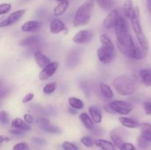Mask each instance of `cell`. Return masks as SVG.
I'll return each instance as SVG.
<instances>
[{"instance_id":"cell-34","label":"cell","mask_w":151,"mask_h":150,"mask_svg":"<svg viewBox=\"0 0 151 150\" xmlns=\"http://www.w3.org/2000/svg\"><path fill=\"white\" fill-rule=\"evenodd\" d=\"M11 4H10V3H2V4H0V15L2 16V15L7 13L11 10Z\"/></svg>"},{"instance_id":"cell-25","label":"cell","mask_w":151,"mask_h":150,"mask_svg":"<svg viewBox=\"0 0 151 150\" xmlns=\"http://www.w3.org/2000/svg\"><path fill=\"white\" fill-rule=\"evenodd\" d=\"M139 76L143 83L146 85L151 86V70L150 69H142L139 71Z\"/></svg>"},{"instance_id":"cell-19","label":"cell","mask_w":151,"mask_h":150,"mask_svg":"<svg viewBox=\"0 0 151 150\" xmlns=\"http://www.w3.org/2000/svg\"><path fill=\"white\" fill-rule=\"evenodd\" d=\"M69 6V2L66 0V1H60L57 6L53 10V14L55 16H60L61 15L64 14L68 10Z\"/></svg>"},{"instance_id":"cell-11","label":"cell","mask_w":151,"mask_h":150,"mask_svg":"<svg viewBox=\"0 0 151 150\" xmlns=\"http://www.w3.org/2000/svg\"><path fill=\"white\" fill-rule=\"evenodd\" d=\"M119 16H120L119 15L118 10L116 9H112L103 20V26H104V28L108 29L114 27Z\"/></svg>"},{"instance_id":"cell-42","label":"cell","mask_w":151,"mask_h":150,"mask_svg":"<svg viewBox=\"0 0 151 150\" xmlns=\"http://www.w3.org/2000/svg\"><path fill=\"white\" fill-rule=\"evenodd\" d=\"M10 132L13 135H16V136H21V135H24V131L21 130V129H12V130H10Z\"/></svg>"},{"instance_id":"cell-41","label":"cell","mask_w":151,"mask_h":150,"mask_svg":"<svg viewBox=\"0 0 151 150\" xmlns=\"http://www.w3.org/2000/svg\"><path fill=\"white\" fill-rule=\"evenodd\" d=\"M24 120L25 121L26 123H27L28 124H32L34 123V119L30 114L29 113H26L24 116Z\"/></svg>"},{"instance_id":"cell-33","label":"cell","mask_w":151,"mask_h":150,"mask_svg":"<svg viewBox=\"0 0 151 150\" xmlns=\"http://www.w3.org/2000/svg\"><path fill=\"white\" fill-rule=\"evenodd\" d=\"M139 129L141 131V134H145V133H150L151 132V124L150 123H145L140 124Z\"/></svg>"},{"instance_id":"cell-21","label":"cell","mask_w":151,"mask_h":150,"mask_svg":"<svg viewBox=\"0 0 151 150\" xmlns=\"http://www.w3.org/2000/svg\"><path fill=\"white\" fill-rule=\"evenodd\" d=\"M79 119L81 120V121L82 122L83 124L84 125L86 129H91L94 127V123L92 119L91 118V116H88L86 113H82L79 116Z\"/></svg>"},{"instance_id":"cell-14","label":"cell","mask_w":151,"mask_h":150,"mask_svg":"<svg viewBox=\"0 0 151 150\" xmlns=\"http://www.w3.org/2000/svg\"><path fill=\"white\" fill-rule=\"evenodd\" d=\"M33 57L38 66L41 69H44L52 63L49 57H47L45 54H44L39 51H37L34 53Z\"/></svg>"},{"instance_id":"cell-44","label":"cell","mask_w":151,"mask_h":150,"mask_svg":"<svg viewBox=\"0 0 151 150\" xmlns=\"http://www.w3.org/2000/svg\"><path fill=\"white\" fill-rule=\"evenodd\" d=\"M141 135H142L147 141L151 143V132L150 133H145V134H141Z\"/></svg>"},{"instance_id":"cell-2","label":"cell","mask_w":151,"mask_h":150,"mask_svg":"<svg viewBox=\"0 0 151 150\" xmlns=\"http://www.w3.org/2000/svg\"><path fill=\"white\" fill-rule=\"evenodd\" d=\"M112 85L118 94L121 96H130L134 94L136 91V85L132 77L129 76H119L112 82Z\"/></svg>"},{"instance_id":"cell-3","label":"cell","mask_w":151,"mask_h":150,"mask_svg":"<svg viewBox=\"0 0 151 150\" xmlns=\"http://www.w3.org/2000/svg\"><path fill=\"white\" fill-rule=\"evenodd\" d=\"M131 24L132 26L133 29L137 35V38L138 40V42L139 46L145 51H148L149 50V44L147 41V38L145 35L143 29L141 26V22H140V16H139V8L138 6L134 7V12L132 13L131 19Z\"/></svg>"},{"instance_id":"cell-9","label":"cell","mask_w":151,"mask_h":150,"mask_svg":"<svg viewBox=\"0 0 151 150\" xmlns=\"http://www.w3.org/2000/svg\"><path fill=\"white\" fill-rule=\"evenodd\" d=\"M115 34H116V38H121L129 34V29H128V24L126 19L122 16H119L117 22L114 26Z\"/></svg>"},{"instance_id":"cell-20","label":"cell","mask_w":151,"mask_h":150,"mask_svg":"<svg viewBox=\"0 0 151 150\" xmlns=\"http://www.w3.org/2000/svg\"><path fill=\"white\" fill-rule=\"evenodd\" d=\"M88 113H89V116L92 119L93 121L96 124H100L102 122V119H103V116H102L101 113L97 107H94V106H91L88 108Z\"/></svg>"},{"instance_id":"cell-7","label":"cell","mask_w":151,"mask_h":150,"mask_svg":"<svg viewBox=\"0 0 151 150\" xmlns=\"http://www.w3.org/2000/svg\"><path fill=\"white\" fill-rule=\"evenodd\" d=\"M25 12H26V10H24V9H21V10H18L16 11L13 12L5 19L0 22V26L5 27V26H9L14 24L18 21L20 20L21 18L24 15Z\"/></svg>"},{"instance_id":"cell-35","label":"cell","mask_w":151,"mask_h":150,"mask_svg":"<svg viewBox=\"0 0 151 150\" xmlns=\"http://www.w3.org/2000/svg\"><path fill=\"white\" fill-rule=\"evenodd\" d=\"M0 121L1 124H7L10 121V117L8 113L4 110H1L0 112Z\"/></svg>"},{"instance_id":"cell-43","label":"cell","mask_w":151,"mask_h":150,"mask_svg":"<svg viewBox=\"0 0 151 150\" xmlns=\"http://www.w3.org/2000/svg\"><path fill=\"white\" fill-rule=\"evenodd\" d=\"M34 141H35L36 144H43L46 142L45 140L41 138H35V139H34Z\"/></svg>"},{"instance_id":"cell-22","label":"cell","mask_w":151,"mask_h":150,"mask_svg":"<svg viewBox=\"0 0 151 150\" xmlns=\"http://www.w3.org/2000/svg\"><path fill=\"white\" fill-rule=\"evenodd\" d=\"M100 88L101 94L103 96L107 99H111L114 97V93L112 89L108 84L104 83V82H100Z\"/></svg>"},{"instance_id":"cell-40","label":"cell","mask_w":151,"mask_h":150,"mask_svg":"<svg viewBox=\"0 0 151 150\" xmlns=\"http://www.w3.org/2000/svg\"><path fill=\"white\" fill-rule=\"evenodd\" d=\"M33 98H34V94H32V93H28L27 94H26V95L24 96L23 99H22V102L26 104V103H28L30 101H32Z\"/></svg>"},{"instance_id":"cell-29","label":"cell","mask_w":151,"mask_h":150,"mask_svg":"<svg viewBox=\"0 0 151 150\" xmlns=\"http://www.w3.org/2000/svg\"><path fill=\"white\" fill-rule=\"evenodd\" d=\"M100 8L104 10H110L114 5V0H95Z\"/></svg>"},{"instance_id":"cell-27","label":"cell","mask_w":151,"mask_h":150,"mask_svg":"<svg viewBox=\"0 0 151 150\" xmlns=\"http://www.w3.org/2000/svg\"><path fill=\"white\" fill-rule=\"evenodd\" d=\"M39 42V38L37 36H31L24 38L20 42V45L22 46H31L37 44Z\"/></svg>"},{"instance_id":"cell-26","label":"cell","mask_w":151,"mask_h":150,"mask_svg":"<svg viewBox=\"0 0 151 150\" xmlns=\"http://www.w3.org/2000/svg\"><path fill=\"white\" fill-rule=\"evenodd\" d=\"M68 102H69V105L75 110H81L84 107L83 101L77 97H69L68 99Z\"/></svg>"},{"instance_id":"cell-10","label":"cell","mask_w":151,"mask_h":150,"mask_svg":"<svg viewBox=\"0 0 151 150\" xmlns=\"http://www.w3.org/2000/svg\"><path fill=\"white\" fill-rule=\"evenodd\" d=\"M59 66L58 62L53 61L41 71L38 75L40 80H46L55 74Z\"/></svg>"},{"instance_id":"cell-15","label":"cell","mask_w":151,"mask_h":150,"mask_svg":"<svg viewBox=\"0 0 151 150\" xmlns=\"http://www.w3.org/2000/svg\"><path fill=\"white\" fill-rule=\"evenodd\" d=\"M66 29V26L64 23L60 19H55L50 22V30L52 34H58L63 32Z\"/></svg>"},{"instance_id":"cell-17","label":"cell","mask_w":151,"mask_h":150,"mask_svg":"<svg viewBox=\"0 0 151 150\" xmlns=\"http://www.w3.org/2000/svg\"><path fill=\"white\" fill-rule=\"evenodd\" d=\"M96 146L99 147L102 150H116V147L111 141L105 139H97L94 141Z\"/></svg>"},{"instance_id":"cell-4","label":"cell","mask_w":151,"mask_h":150,"mask_svg":"<svg viewBox=\"0 0 151 150\" xmlns=\"http://www.w3.org/2000/svg\"><path fill=\"white\" fill-rule=\"evenodd\" d=\"M94 1L95 0H87L78 7L74 17V26H81L88 23L92 14Z\"/></svg>"},{"instance_id":"cell-5","label":"cell","mask_w":151,"mask_h":150,"mask_svg":"<svg viewBox=\"0 0 151 150\" xmlns=\"http://www.w3.org/2000/svg\"><path fill=\"white\" fill-rule=\"evenodd\" d=\"M105 109L111 113H118V114L128 115L134 109L132 104L128 101H122V100H114L105 106Z\"/></svg>"},{"instance_id":"cell-37","label":"cell","mask_w":151,"mask_h":150,"mask_svg":"<svg viewBox=\"0 0 151 150\" xmlns=\"http://www.w3.org/2000/svg\"><path fill=\"white\" fill-rule=\"evenodd\" d=\"M13 150H28V145L25 142H19L15 144Z\"/></svg>"},{"instance_id":"cell-45","label":"cell","mask_w":151,"mask_h":150,"mask_svg":"<svg viewBox=\"0 0 151 150\" xmlns=\"http://www.w3.org/2000/svg\"><path fill=\"white\" fill-rule=\"evenodd\" d=\"M146 5L148 12L151 13V0H146Z\"/></svg>"},{"instance_id":"cell-30","label":"cell","mask_w":151,"mask_h":150,"mask_svg":"<svg viewBox=\"0 0 151 150\" xmlns=\"http://www.w3.org/2000/svg\"><path fill=\"white\" fill-rule=\"evenodd\" d=\"M57 88V84L55 82H50L46 84L45 86L43 88V92L45 94H51L54 92Z\"/></svg>"},{"instance_id":"cell-31","label":"cell","mask_w":151,"mask_h":150,"mask_svg":"<svg viewBox=\"0 0 151 150\" xmlns=\"http://www.w3.org/2000/svg\"><path fill=\"white\" fill-rule=\"evenodd\" d=\"M137 145L139 146V147L142 149H145L148 148L149 146H150V142L147 141L142 135H140L137 138Z\"/></svg>"},{"instance_id":"cell-38","label":"cell","mask_w":151,"mask_h":150,"mask_svg":"<svg viewBox=\"0 0 151 150\" xmlns=\"http://www.w3.org/2000/svg\"><path fill=\"white\" fill-rule=\"evenodd\" d=\"M120 150H137L135 146L131 143H124L119 149Z\"/></svg>"},{"instance_id":"cell-13","label":"cell","mask_w":151,"mask_h":150,"mask_svg":"<svg viewBox=\"0 0 151 150\" xmlns=\"http://www.w3.org/2000/svg\"><path fill=\"white\" fill-rule=\"evenodd\" d=\"M41 26H42V24L38 21H27L22 24L21 29L24 32H33L41 29Z\"/></svg>"},{"instance_id":"cell-28","label":"cell","mask_w":151,"mask_h":150,"mask_svg":"<svg viewBox=\"0 0 151 150\" xmlns=\"http://www.w3.org/2000/svg\"><path fill=\"white\" fill-rule=\"evenodd\" d=\"M110 138L111 140V142L113 143L115 145V146L118 149H120V147L122 146V144H124V141H122L121 137L119 136V135H118L116 133H115L114 132H110Z\"/></svg>"},{"instance_id":"cell-12","label":"cell","mask_w":151,"mask_h":150,"mask_svg":"<svg viewBox=\"0 0 151 150\" xmlns=\"http://www.w3.org/2000/svg\"><path fill=\"white\" fill-rule=\"evenodd\" d=\"M93 38V33L88 29H83L77 32L73 37L74 43L77 44H83L90 42Z\"/></svg>"},{"instance_id":"cell-36","label":"cell","mask_w":151,"mask_h":150,"mask_svg":"<svg viewBox=\"0 0 151 150\" xmlns=\"http://www.w3.org/2000/svg\"><path fill=\"white\" fill-rule=\"evenodd\" d=\"M62 147H63V150H78V146L76 145L71 143L69 141H64L62 144Z\"/></svg>"},{"instance_id":"cell-46","label":"cell","mask_w":151,"mask_h":150,"mask_svg":"<svg viewBox=\"0 0 151 150\" xmlns=\"http://www.w3.org/2000/svg\"><path fill=\"white\" fill-rule=\"evenodd\" d=\"M8 140L9 138H7V137H4L3 136V135H1V136H0V143H1V144H2L4 141H8Z\"/></svg>"},{"instance_id":"cell-8","label":"cell","mask_w":151,"mask_h":150,"mask_svg":"<svg viewBox=\"0 0 151 150\" xmlns=\"http://www.w3.org/2000/svg\"><path fill=\"white\" fill-rule=\"evenodd\" d=\"M36 123L40 129L45 131V132H49V133L59 134L61 132L60 128L55 126V125L51 124L49 119H46V118H39V119H37Z\"/></svg>"},{"instance_id":"cell-47","label":"cell","mask_w":151,"mask_h":150,"mask_svg":"<svg viewBox=\"0 0 151 150\" xmlns=\"http://www.w3.org/2000/svg\"><path fill=\"white\" fill-rule=\"evenodd\" d=\"M58 1H66V0H57Z\"/></svg>"},{"instance_id":"cell-23","label":"cell","mask_w":151,"mask_h":150,"mask_svg":"<svg viewBox=\"0 0 151 150\" xmlns=\"http://www.w3.org/2000/svg\"><path fill=\"white\" fill-rule=\"evenodd\" d=\"M134 6L132 0H125L123 4V13L125 17L131 19L132 13L134 12Z\"/></svg>"},{"instance_id":"cell-1","label":"cell","mask_w":151,"mask_h":150,"mask_svg":"<svg viewBox=\"0 0 151 150\" xmlns=\"http://www.w3.org/2000/svg\"><path fill=\"white\" fill-rule=\"evenodd\" d=\"M116 46L122 54L134 60H141L146 56L147 51L141 46L138 47L134 43L131 34L120 38H116Z\"/></svg>"},{"instance_id":"cell-24","label":"cell","mask_w":151,"mask_h":150,"mask_svg":"<svg viewBox=\"0 0 151 150\" xmlns=\"http://www.w3.org/2000/svg\"><path fill=\"white\" fill-rule=\"evenodd\" d=\"M100 41L103 46L106 47V48L108 49H110L114 50V43L112 42L111 38L107 35V34L103 33L102 34V35H100Z\"/></svg>"},{"instance_id":"cell-18","label":"cell","mask_w":151,"mask_h":150,"mask_svg":"<svg viewBox=\"0 0 151 150\" xmlns=\"http://www.w3.org/2000/svg\"><path fill=\"white\" fill-rule=\"evenodd\" d=\"M119 121L120 122V124L123 126L127 128H131V129L139 127L140 125V124L137 121L134 120V119H131V118L125 117V116L119 117Z\"/></svg>"},{"instance_id":"cell-32","label":"cell","mask_w":151,"mask_h":150,"mask_svg":"<svg viewBox=\"0 0 151 150\" xmlns=\"http://www.w3.org/2000/svg\"><path fill=\"white\" fill-rule=\"evenodd\" d=\"M81 143L86 147H92L94 144V141L89 136H83L81 138Z\"/></svg>"},{"instance_id":"cell-16","label":"cell","mask_w":151,"mask_h":150,"mask_svg":"<svg viewBox=\"0 0 151 150\" xmlns=\"http://www.w3.org/2000/svg\"><path fill=\"white\" fill-rule=\"evenodd\" d=\"M11 126L14 129H21L23 131H29L30 130V126L27 123L25 122V121L22 120L20 118H15L12 120Z\"/></svg>"},{"instance_id":"cell-6","label":"cell","mask_w":151,"mask_h":150,"mask_svg":"<svg viewBox=\"0 0 151 150\" xmlns=\"http://www.w3.org/2000/svg\"><path fill=\"white\" fill-rule=\"evenodd\" d=\"M97 55L98 60L103 64H108L114 60L115 56L114 50L110 49L105 46H100L97 50Z\"/></svg>"},{"instance_id":"cell-39","label":"cell","mask_w":151,"mask_h":150,"mask_svg":"<svg viewBox=\"0 0 151 150\" xmlns=\"http://www.w3.org/2000/svg\"><path fill=\"white\" fill-rule=\"evenodd\" d=\"M143 108H144L145 113L147 116H151V103L150 102H145L143 103Z\"/></svg>"}]
</instances>
